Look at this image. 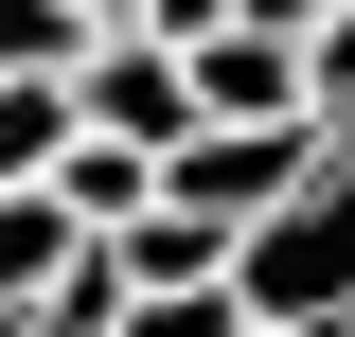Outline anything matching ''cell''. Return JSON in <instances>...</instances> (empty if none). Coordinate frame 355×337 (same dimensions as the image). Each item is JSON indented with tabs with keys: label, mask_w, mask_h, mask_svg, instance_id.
Wrapping results in <instances>:
<instances>
[{
	"label": "cell",
	"mask_w": 355,
	"mask_h": 337,
	"mask_svg": "<svg viewBox=\"0 0 355 337\" xmlns=\"http://www.w3.org/2000/svg\"><path fill=\"white\" fill-rule=\"evenodd\" d=\"M231 284H249L266 337H338V320H355V125L320 142V178L266 213L249 249H231Z\"/></svg>",
	"instance_id": "1"
},
{
	"label": "cell",
	"mask_w": 355,
	"mask_h": 337,
	"mask_svg": "<svg viewBox=\"0 0 355 337\" xmlns=\"http://www.w3.org/2000/svg\"><path fill=\"white\" fill-rule=\"evenodd\" d=\"M320 142H338L320 107H284V125H178V142H160V196H196V213H231V231H266V213L320 178Z\"/></svg>",
	"instance_id": "2"
},
{
	"label": "cell",
	"mask_w": 355,
	"mask_h": 337,
	"mask_svg": "<svg viewBox=\"0 0 355 337\" xmlns=\"http://www.w3.org/2000/svg\"><path fill=\"white\" fill-rule=\"evenodd\" d=\"M71 125L142 142V160L196 125V71H178V36H160V18H89V53H71Z\"/></svg>",
	"instance_id": "3"
},
{
	"label": "cell",
	"mask_w": 355,
	"mask_h": 337,
	"mask_svg": "<svg viewBox=\"0 0 355 337\" xmlns=\"http://www.w3.org/2000/svg\"><path fill=\"white\" fill-rule=\"evenodd\" d=\"M178 71H196V125H284L302 107V36L284 18H214V36H178Z\"/></svg>",
	"instance_id": "4"
},
{
	"label": "cell",
	"mask_w": 355,
	"mask_h": 337,
	"mask_svg": "<svg viewBox=\"0 0 355 337\" xmlns=\"http://www.w3.org/2000/svg\"><path fill=\"white\" fill-rule=\"evenodd\" d=\"M89 249H107V284H231V249H249V231H231V213H196V196H142V213H107V231H89Z\"/></svg>",
	"instance_id": "5"
},
{
	"label": "cell",
	"mask_w": 355,
	"mask_h": 337,
	"mask_svg": "<svg viewBox=\"0 0 355 337\" xmlns=\"http://www.w3.org/2000/svg\"><path fill=\"white\" fill-rule=\"evenodd\" d=\"M71 249H89V213L53 196V178H0V302H36Z\"/></svg>",
	"instance_id": "6"
},
{
	"label": "cell",
	"mask_w": 355,
	"mask_h": 337,
	"mask_svg": "<svg viewBox=\"0 0 355 337\" xmlns=\"http://www.w3.org/2000/svg\"><path fill=\"white\" fill-rule=\"evenodd\" d=\"M53 196L107 231V213H142V196H160V160H142V142H107V125H71V142H53Z\"/></svg>",
	"instance_id": "7"
},
{
	"label": "cell",
	"mask_w": 355,
	"mask_h": 337,
	"mask_svg": "<svg viewBox=\"0 0 355 337\" xmlns=\"http://www.w3.org/2000/svg\"><path fill=\"white\" fill-rule=\"evenodd\" d=\"M71 142V71H0V178H53Z\"/></svg>",
	"instance_id": "8"
},
{
	"label": "cell",
	"mask_w": 355,
	"mask_h": 337,
	"mask_svg": "<svg viewBox=\"0 0 355 337\" xmlns=\"http://www.w3.org/2000/svg\"><path fill=\"white\" fill-rule=\"evenodd\" d=\"M107 337H266V320H249V284H142Z\"/></svg>",
	"instance_id": "9"
},
{
	"label": "cell",
	"mask_w": 355,
	"mask_h": 337,
	"mask_svg": "<svg viewBox=\"0 0 355 337\" xmlns=\"http://www.w3.org/2000/svg\"><path fill=\"white\" fill-rule=\"evenodd\" d=\"M89 53V0H0V71H71Z\"/></svg>",
	"instance_id": "10"
},
{
	"label": "cell",
	"mask_w": 355,
	"mask_h": 337,
	"mask_svg": "<svg viewBox=\"0 0 355 337\" xmlns=\"http://www.w3.org/2000/svg\"><path fill=\"white\" fill-rule=\"evenodd\" d=\"M302 107H320V125H355V0H338V18H302Z\"/></svg>",
	"instance_id": "11"
},
{
	"label": "cell",
	"mask_w": 355,
	"mask_h": 337,
	"mask_svg": "<svg viewBox=\"0 0 355 337\" xmlns=\"http://www.w3.org/2000/svg\"><path fill=\"white\" fill-rule=\"evenodd\" d=\"M231 18H284V36H302V18H338V0H231Z\"/></svg>",
	"instance_id": "12"
},
{
	"label": "cell",
	"mask_w": 355,
	"mask_h": 337,
	"mask_svg": "<svg viewBox=\"0 0 355 337\" xmlns=\"http://www.w3.org/2000/svg\"><path fill=\"white\" fill-rule=\"evenodd\" d=\"M0 337H36V302H0Z\"/></svg>",
	"instance_id": "13"
},
{
	"label": "cell",
	"mask_w": 355,
	"mask_h": 337,
	"mask_svg": "<svg viewBox=\"0 0 355 337\" xmlns=\"http://www.w3.org/2000/svg\"><path fill=\"white\" fill-rule=\"evenodd\" d=\"M338 337H355V320H338Z\"/></svg>",
	"instance_id": "14"
}]
</instances>
